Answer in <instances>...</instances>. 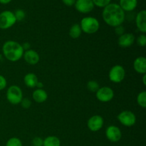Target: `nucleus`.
<instances>
[{"label":"nucleus","mask_w":146,"mask_h":146,"mask_svg":"<svg viewBox=\"0 0 146 146\" xmlns=\"http://www.w3.org/2000/svg\"><path fill=\"white\" fill-rule=\"evenodd\" d=\"M117 119L125 127H132L136 123V116L131 111H123L117 116Z\"/></svg>","instance_id":"7"},{"label":"nucleus","mask_w":146,"mask_h":146,"mask_svg":"<svg viewBox=\"0 0 146 146\" xmlns=\"http://www.w3.org/2000/svg\"><path fill=\"white\" fill-rule=\"evenodd\" d=\"M38 81V77L35 74H33V73H29L27 75H25L24 78V84L29 88H32L36 86Z\"/></svg>","instance_id":"18"},{"label":"nucleus","mask_w":146,"mask_h":146,"mask_svg":"<svg viewBox=\"0 0 146 146\" xmlns=\"http://www.w3.org/2000/svg\"><path fill=\"white\" fill-rule=\"evenodd\" d=\"M133 68L137 73L145 74L146 73V58L144 56H139L133 62Z\"/></svg>","instance_id":"15"},{"label":"nucleus","mask_w":146,"mask_h":146,"mask_svg":"<svg viewBox=\"0 0 146 146\" xmlns=\"http://www.w3.org/2000/svg\"><path fill=\"white\" fill-rule=\"evenodd\" d=\"M87 88L91 92L96 93V91L100 88V86L99 84H98V83L97 81H90L87 84Z\"/></svg>","instance_id":"22"},{"label":"nucleus","mask_w":146,"mask_h":146,"mask_svg":"<svg viewBox=\"0 0 146 146\" xmlns=\"http://www.w3.org/2000/svg\"><path fill=\"white\" fill-rule=\"evenodd\" d=\"M22 48L23 49H24V51H28V50L30 49V44L29 43L27 42V43H24V44H23L22 45Z\"/></svg>","instance_id":"32"},{"label":"nucleus","mask_w":146,"mask_h":146,"mask_svg":"<svg viewBox=\"0 0 146 146\" xmlns=\"http://www.w3.org/2000/svg\"><path fill=\"white\" fill-rule=\"evenodd\" d=\"M74 5L76 9L83 14H88L94 8L92 0H76Z\"/></svg>","instance_id":"11"},{"label":"nucleus","mask_w":146,"mask_h":146,"mask_svg":"<svg viewBox=\"0 0 146 146\" xmlns=\"http://www.w3.org/2000/svg\"><path fill=\"white\" fill-rule=\"evenodd\" d=\"M6 146H23V145L22 142H21L19 138L13 137V138H9L7 141Z\"/></svg>","instance_id":"23"},{"label":"nucleus","mask_w":146,"mask_h":146,"mask_svg":"<svg viewBox=\"0 0 146 146\" xmlns=\"http://www.w3.org/2000/svg\"><path fill=\"white\" fill-rule=\"evenodd\" d=\"M43 146H61V141L54 135H50L44 140Z\"/></svg>","instance_id":"19"},{"label":"nucleus","mask_w":146,"mask_h":146,"mask_svg":"<svg viewBox=\"0 0 146 146\" xmlns=\"http://www.w3.org/2000/svg\"><path fill=\"white\" fill-rule=\"evenodd\" d=\"M137 44L139 46L145 47L146 46V36L144 34H141L136 39Z\"/></svg>","instance_id":"26"},{"label":"nucleus","mask_w":146,"mask_h":146,"mask_svg":"<svg viewBox=\"0 0 146 146\" xmlns=\"http://www.w3.org/2000/svg\"><path fill=\"white\" fill-rule=\"evenodd\" d=\"M7 81L5 77L0 75V91H2L7 87Z\"/></svg>","instance_id":"29"},{"label":"nucleus","mask_w":146,"mask_h":146,"mask_svg":"<svg viewBox=\"0 0 146 146\" xmlns=\"http://www.w3.org/2000/svg\"><path fill=\"white\" fill-rule=\"evenodd\" d=\"M20 104H21L22 108H24V109H29L31 106V100L29 99V98H23V99L21 100Z\"/></svg>","instance_id":"27"},{"label":"nucleus","mask_w":146,"mask_h":146,"mask_svg":"<svg viewBox=\"0 0 146 146\" xmlns=\"http://www.w3.org/2000/svg\"><path fill=\"white\" fill-rule=\"evenodd\" d=\"M32 98L35 102L38 104H42L47 100L48 94L43 88H37L33 92Z\"/></svg>","instance_id":"16"},{"label":"nucleus","mask_w":146,"mask_h":146,"mask_svg":"<svg viewBox=\"0 0 146 146\" xmlns=\"http://www.w3.org/2000/svg\"><path fill=\"white\" fill-rule=\"evenodd\" d=\"M135 42V36L131 33H124L120 36L118 39V44L119 46L122 48H128L131 46Z\"/></svg>","instance_id":"12"},{"label":"nucleus","mask_w":146,"mask_h":146,"mask_svg":"<svg viewBox=\"0 0 146 146\" xmlns=\"http://www.w3.org/2000/svg\"><path fill=\"white\" fill-rule=\"evenodd\" d=\"M137 103L141 108H145L146 107V91H141L137 96Z\"/></svg>","instance_id":"21"},{"label":"nucleus","mask_w":146,"mask_h":146,"mask_svg":"<svg viewBox=\"0 0 146 146\" xmlns=\"http://www.w3.org/2000/svg\"><path fill=\"white\" fill-rule=\"evenodd\" d=\"M104 124V118L99 115L91 116L87 121V126L92 132H97L103 128Z\"/></svg>","instance_id":"9"},{"label":"nucleus","mask_w":146,"mask_h":146,"mask_svg":"<svg viewBox=\"0 0 146 146\" xmlns=\"http://www.w3.org/2000/svg\"><path fill=\"white\" fill-rule=\"evenodd\" d=\"M2 52L7 60L16 62L22 58L24 51L19 43L15 41H7L3 44Z\"/></svg>","instance_id":"2"},{"label":"nucleus","mask_w":146,"mask_h":146,"mask_svg":"<svg viewBox=\"0 0 146 146\" xmlns=\"http://www.w3.org/2000/svg\"><path fill=\"white\" fill-rule=\"evenodd\" d=\"M106 136L111 142L116 143L121 139L122 133L118 127L115 125H110L106 128Z\"/></svg>","instance_id":"10"},{"label":"nucleus","mask_w":146,"mask_h":146,"mask_svg":"<svg viewBox=\"0 0 146 146\" xmlns=\"http://www.w3.org/2000/svg\"><path fill=\"white\" fill-rule=\"evenodd\" d=\"M23 57L26 62L30 65H36L39 62L40 60L39 54L36 51L32 49L24 51Z\"/></svg>","instance_id":"13"},{"label":"nucleus","mask_w":146,"mask_h":146,"mask_svg":"<svg viewBox=\"0 0 146 146\" xmlns=\"http://www.w3.org/2000/svg\"><path fill=\"white\" fill-rule=\"evenodd\" d=\"M111 0H92L94 5L101 8H104L111 3Z\"/></svg>","instance_id":"24"},{"label":"nucleus","mask_w":146,"mask_h":146,"mask_svg":"<svg viewBox=\"0 0 146 146\" xmlns=\"http://www.w3.org/2000/svg\"><path fill=\"white\" fill-rule=\"evenodd\" d=\"M7 99L12 105H18L23 99V93L18 86L12 85L7 91Z\"/></svg>","instance_id":"4"},{"label":"nucleus","mask_w":146,"mask_h":146,"mask_svg":"<svg viewBox=\"0 0 146 146\" xmlns=\"http://www.w3.org/2000/svg\"><path fill=\"white\" fill-rule=\"evenodd\" d=\"M17 22L14 14L11 11H4L0 13V29H8Z\"/></svg>","instance_id":"5"},{"label":"nucleus","mask_w":146,"mask_h":146,"mask_svg":"<svg viewBox=\"0 0 146 146\" xmlns=\"http://www.w3.org/2000/svg\"><path fill=\"white\" fill-rule=\"evenodd\" d=\"M80 27L84 33L87 34H93L98 31L100 24L97 19L92 17H86L81 19Z\"/></svg>","instance_id":"3"},{"label":"nucleus","mask_w":146,"mask_h":146,"mask_svg":"<svg viewBox=\"0 0 146 146\" xmlns=\"http://www.w3.org/2000/svg\"><path fill=\"white\" fill-rule=\"evenodd\" d=\"M125 76V71L123 66L121 65L113 66L111 68L108 74L110 81L115 84H119L122 82Z\"/></svg>","instance_id":"6"},{"label":"nucleus","mask_w":146,"mask_h":146,"mask_svg":"<svg viewBox=\"0 0 146 146\" xmlns=\"http://www.w3.org/2000/svg\"><path fill=\"white\" fill-rule=\"evenodd\" d=\"M97 99L102 103L111 101L114 97V92L110 87L104 86L100 88L96 93Z\"/></svg>","instance_id":"8"},{"label":"nucleus","mask_w":146,"mask_h":146,"mask_svg":"<svg viewBox=\"0 0 146 146\" xmlns=\"http://www.w3.org/2000/svg\"><path fill=\"white\" fill-rule=\"evenodd\" d=\"M138 5V0H120L119 6L124 11H133Z\"/></svg>","instance_id":"17"},{"label":"nucleus","mask_w":146,"mask_h":146,"mask_svg":"<svg viewBox=\"0 0 146 146\" xmlns=\"http://www.w3.org/2000/svg\"><path fill=\"white\" fill-rule=\"evenodd\" d=\"M135 23L138 29L143 34L146 32V11L142 10L138 13L135 18Z\"/></svg>","instance_id":"14"},{"label":"nucleus","mask_w":146,"mask_h":146,"mask_svg":"<svg viewBox=\"0 0 146 146\" xmlns=\"http://www.w3.org/2000/svg\"><path fill=\"white\" fill-rule=\"evenodd\" d=\"M81 33H82V30L80 27V24H74V25L71 26L69 29L70 37L74 39L79 38L80 36L81 35Z\"/></svg>","instance_id":"20"},{"label":"nucleus","mask_w":146,"mask_h":146,"mask_svg":"<svg viewBox=\"0 0 146 146\" xmlns=\"http://www.w3.org/2000/svg\"><path fill=\"white\" fill-rule=\"evenodd\" d=\"M14 16H15V18L17 21H22L24 18H25V12H24V10L22 9H17L15 11V13H14Z\"/></svg>","instance_id":"25"},{"label":"nucleus","mask_w":146,"mask_h":146,"mask_svg":"<svg viewBox=\"0 0 146 146\" xmlns=\"http://www.w3.org/2000/svg\"><path fill=\"white\" fill-rule=\"evenodd\" d=\"M43 86H44V85H43V84L41 82H40V81H38V83H37L36 84V86L38 88H42Z\"/></svg>","instance_id":"34"},{"label":"nucleus","mask_w":146,"mask_h":146,"mask_svg":"<svg viewBox=\"0 0 146 146\" xmlns=\"http://www.w3.org/2000/svg\"><path fill=\"white\" fill-rule=\"evenodd\" d=\"M62 1L65 5L68 6V7H71L75 4L76 0H62Z\"/></svg>","instance_id":"31"},{"label":"nucleus","mask_w":146,"mask_h":146,"mask_svg":"<svg viewBox=\"0 0 146 146\" xmlns=\"http://www.w3.org/2000/svg\"><path fill=\"white\" fill-rule=\"evenodd\" d=\"M143 85L146 86V74H143Z\"/></svg>","instance_id":"35"},{"label":"nucleus","mask_w":146,"mask_h":146,"mask_svg":"<svg viewBox=\"0 0 146 146\" xmlns=\"http://www.w3.org/2000/svg\"><path fill=\"white\" fill-rule=\"evenodd\" d=\"M102 16L104 21L113 27L122 25L125 17V11L121 8L119 4L115 3H110L104 7Z\"/></svg>","instance_id":"1"},{"label":"nucleus","mask_w":146,"mask_h":146,"mask_svg":"<svg viewBox=\"0 0 146 146\" xmlns=\"http://www.w3.org/2000/svg\"><path fill=\"white\" fill-rule=\"evenodd\" d=\"M124 31H125V30H124V28L121 25L118 26V27H115V34H116L117 35H119V36H120L122 35V34H124Z\"/></svg>","instance_id":"30"},{"label":"nucleus","mask_w":146,"mask_h":146,"mask_svg":"<svg viewBox=\"0 0 146 146\" xmlns=\"http://www.w3.org/2000/svg\"><path fill=\"white\" fill-rule=\"evenodd\" d=\"M44 140L40 137H35L32 140V144L34 146H43Z\"/></svg>","instance_id":"28"},{"label":"nucleus","mask_w":146,"mask_h":146,"mask_svg":"<svg viewBox=\"0 0 146 146\" xmlns=\"http://www.w3.org/2000/svg\"><path fill=\"white\" fill-rule=\"evenodd\" d=\"M11 0H0V3L2 4H9V2H11Z\"/></svg>","instance_id":"33"}]
</instances>
